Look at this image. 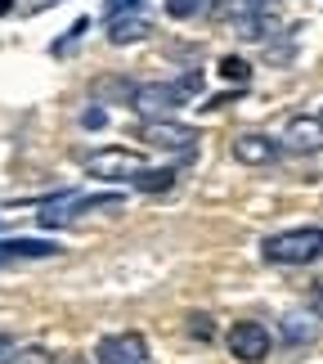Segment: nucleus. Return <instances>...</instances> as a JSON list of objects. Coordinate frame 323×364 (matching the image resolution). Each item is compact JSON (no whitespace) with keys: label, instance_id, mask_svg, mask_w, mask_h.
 <instances>
[{"label":"nucleus","instance_id":"aec40b11","mask_svg":"<svg viewBox=\"0 0 323 364\" xmlns=\"http://www.w3.org/2000/svg\"><path fill=\"white\" fill-rule=\"evenodd\" d=\"M202 9V0H166V14H171L175 23H185V18H193V14Z\"/></svg>","mask_w":323,"mask_h":364},{"label":"nucleus","instance_id":"b1692460","mask_svg":"<svg viewBox=\"0 0 323 364\" xmlns=\"http://www.w3.org/2000/svg\"><path fill=\"white\" fill-rule=\"evenodd\" d=\"M193 333H198V338H212V324H207V315H193Z\"/></svg>","mask_w":323,"mask_h":364},{"label":"nucleus","instance_id":"0eeeda50","mask_svg":"<svg viewBox=\"0 0 323 364\" xmlns=\"http://www.w3.org/2000/svg\"><path fill=\"white\" fill-rule=\"evenodd\" d=\"M144 360H148L144 333H112L94 346V364H144Z\"/></svg>","mask_w":323,"mask_h":364},{"label":"nucleus","instance_id":"5701e85b","mask_svg":"<svg viewBox=\"0 0 323 364\" xmlns=\"http://www.w3.org/2000/svg\"><path fill=\"white\" fill-rule=\"evenodd\" d=\"M310 315L319 319V328H323V288H314V292H310Z\"/></svg>","mask_w":323,"mask_h":364},{"label":"nucleus","instance_id":"f257e3e1","mask_svg":"<svg viewBox=\"0 0 323 364\" xmlns=\"http://www.w3.org/2000/svg\"><path fill=\"white\" fill-rule=\"evenodd\" d=\"M261 257L270 265H314V261H323V230L301 225V230L270 234V239L261 243Z\"/></svg>","mask_w":323,"mask_h":364},{"label":"nucleus","instance_id":"4be33fe9","mask_svg":"<svg viewBox=\"0 0 323 364\" xmlns=\"http://www.w3.org/2000/svg\"><path fill=\"white\" fill-rule=\"evenodd\" d=\"M144 9V0H108V18H117V14H139Z\"/></svg>","mask_w":323,"mask_h":364},{"label":"nucleus","instance_id":"39448f33","mask_svg":"<svg viewBox=\"0 0 323 364\" xmlns=\"http://www.w3.org/2000/svg\"><path fill=\"white\" fill-rule=\"evenodd\" d=\"M224 346H229V355L234 360H243V364H261L265 355H270V328L261 324V319H238V324H229V333H224Z\"/></svg>","mask_w":323,"mask_h":364},{"label":"nucleus","instance_id":"2eb2a0df","mask_svg":"<svg viewBox=\"0 0 323 364\" xmlns=\"http://www.w3.org/2000/svg\"><path fill=\"white\" fill-rule=\"evenodd\" d=\"M265 5H270V0H216L212 14L224 18V23H243V18H251V14L265 9Z\"/></svg>","mask_w":323,"mask_h":364},{"label":"nucleus","instance_id":"9b49d317","mask_svg":"<svg viewBox=\"0 0 323 364\" xmlns=\"http://www.w3.org/2000/svg\"><path fill=\"white\" fill-rule=\"evenodd\" d=\"M59 243L54 239H0V261H45V257H59Z\"/></svg>","mask_w":323,"mask_h":364},{"label":"nucleus","instance_id":"a211bd4d","mask_svg":"<svg viewBox=\"0 0 323 364\" xmlns=\"http://www.w3.org/2000/svg\"><path fill=\"white\" fill-rule=\"evenodd\" d=\"M86 32H90V18H77V23L67 27V32H63L59 41H54L50 50H54V54H67V50H72V46H81V36H86Z\"/></svg>","mask_w":323,"mask_h":364},{"label":"nucleus","instance_id":"9d476101","mask_svg":"<svg viewBox=\"0 0 323 364\" xmlns=\"http://www.w3.org/2000/svg\"><path fill=\"white\" fill-rule=\"evenodd\" d=\"M153 36V18L148 14H117L108 18V41L112 46H139V41Z\"/></svg>","mask_w":323,"mask_h":364},{"label":"nucleus","instance_id":"412c9836","mask_svg":"<svg viewBox=\"0 0 323 364\" xmlns=\"http://www.w3.org/2000/svg\"><path fill=\"white\" fill-rule=\"evenodd\" d=\"M104 122H108V108L104 104H90L86 113H81V126H86V131H99Z\"/></svg>","mask_w":323,"mask_h":364},{"label":"nucleus","instance_id":"dca6fc26","mask_svg":"<svg viewBox=\"0 0 323 364\" xmlns=\"http://www.w3.org/2000/svg\"><path fill=\"white\" fill-rule=\"evenodd\" d=\"M175 176H180L175 166H158V171L148 166V171L139 176V185H135V189H139V193H162V189H171V185H175Z\"/></svg>","mask_w":323,"mask_h":364},{"label":"nucleus","instance_id":"4468645a","mask_svg":"<svg viewBox=\"0 0 323 364\" xmlns=\"http://www.w3.org/2000/svg\"><path fill=\"white\" fill-rule=\"evenodd\" d=\"M283 338L292 342V346H310L314 338H319V319L314 315H283Z\"/></svg>","mask_w":323,"mask_h":364},{"label":"nucleus","instance_id":"f8f14e48","mask_svg":"<svg viewBox=\"0 0 323 364\" xmlns=\"http://www.w3.org/2000/svg\"><path fill=\"white\" fill-rule=\"evenodd\" d=\"M90 95H94V104H131L135 100V81H126V77H99Z\"/></svg>","mask_w":323,"mask_h":364},{"label":"nucleus","instance_id":"6ab92c4d","mask_svg":"<svg viewBox=\"0 0 323 364\" xmlns=\"http://www.w3.org/2000/svg\"><path fill=\"white\" fill-rule=\"evenodd\" d=\"M220 77H224V81H234V86H247L251 68H247V59H238V54H229V59H220Z\"/></svg>","mask_w":323,"mask_h":364},{"label":"nucleus","instance_id":"7ed1b4c3","mask_svg":"<svg viewBox=\"0 0 323 364\" xmlns=\"http://www.w3.org/2000/svg\"><path fill=\"white\" fill-rule=\"evenodd\" d=\"M117 207H121L117 189H112V193H94V198H86V193H50V198L40 203L36 220H40V225H72V220L86 216V212H117Z\"/></svg>","mask_w":323,"mask_h":364},{"label":"nucleus","instance_id":"423d86ee","mask_svg":"<svg viewBox=\"0 0 323 364\" xmlns=\"http://www.w3.org/2000/svg\"><path fill=\"white\" fill-rule=\"evenodd\" d=\"M139 139H148V149H162V153H171V158H193V149H198V131H193V126L166 122V117L144 122Z\"/></svg>","mask_w":323,"mask_h":364},{"label":"nucleus","instance_id":"ddd939ff","mask_svg":"<svg viewBox=\"0 0 323 364\" xmlns=\"http://www.w3.org/2000/svg\"><path fill=\"white\" fill-rule=\"evenodd\" d=\"M234 27H238V36H243V41H270V36H278V32H283V27H278V18H274L270 9H256L251 18L234 23Z\"/></svg>","mask_w":323,"mask_h":364},{"label":"nucleus","instance_id":"20e7f679","mask_svg":"<svg viewBox=\"0 0 323 364\" xmlns=\"http://www.w3.org/2000/svg\"><path fill=\"white\" fill-rule=\"evenodd\" d=\"M81 166H86V176L104 180V185H139V176L148 171V162L135 149H94L81 158Z\"/></svg>","mask_w":323,"mask_h":364},{"label":"nucleus","instance_id":"1a4fd4ad","mask_svg":"<svg viewBox=\"0 0 323 364\" xmlns=\"http://www.w3.org/2000/svg\"><path fill=\"white\" fill-rule=\"evenodd\" d=\"M278 153H283V144H278L274 135H265V131H243L234 139V158L243 166H270Z\"/></svg>","mask_w":323,"mask_h":364},{"label":"nucleus","instance_id":"6e6552de","mask_svg":"<svg viewBox=\"0 0 323 364\" xmlns=\"http://www.w3.org/2000/svg\"><path fill=\"white\" fill-rule=\"evenodd\" d=\"M283 149L288 153H319L323 149V113H301L288 122L283 131Z\"/></svg>","mask_w":323,"mask_h":364},{"label":"nucleus","instance_id":"a878e982","mask_svg":"<svg viewBox=\"0 0 323 364\" xmlns=\"http://www.w3.org/2000/svg\"><path fill=\"white\" fill-rule=\"evenodd\" d=\"M13 9V0H0V14H9Z\"/></svg>","mask_w":323,"mask_h":364},{"label":"nucleus","instance_id":"f3484780","mask_svg":"<svg viewBox=\"0 0 323 364\" xmlns=\"http://www.w3.org/2000/svg\"><path fill=\"white\" fill-rule=\"evenodd\" d=\"M0 364H54L50 346H18V351H5Z\"/></svg>","mask_w":323,"mask_h":364},{"label":"nucleus","instance_id":"f03ea898","mask_svg":"<svg viewBox=\"0 0 323 364\" xmlns=\"http://www.w3.org/2000/svg\"><path fill=\"white\" fill-rule=\"evenodd\" d=\"M198 90H202V73H189V77L162 81V86H135L131 108H139V113H144L148 122H153V117H171L175 108H185Z\"/></svg>","mask_w":323,"mask_h":364},{"label":"nucleus","instance_id":"393cba45","mask_svg":"<svg viewBox=\"0 0 323 364\" xmlns=\"http://www.w3.org/2000/svg\"><path fill=\"white\" fill-rule=\"evenodd\" d=\"M9 351V338H5V333H0V355H5Z\"/></svg>","mask_w":323,"mask_h":364}]
</instances>
